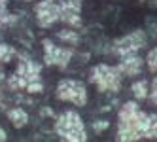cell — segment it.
<instances>
[{"instance_id":"1","label":"cell","mask_w":157,"mask_h":142,"mask_svg":"<svg viewBox=\"0 0 157 142\" xmlns=\"http://www.w3.org/2000/svg\"><path fill=\"white\" fill-rule=\"evenodd\" d=\"M55 133L59 136H63L64 140L70 142H83L87 140V133H85V125L82 121L80 114H76L74 110L64 112L57 123H55Z\"/></svg>"},{"instance_id":"2","label":"cell","mask_w":157,"mask_h":142,"mask_svg":"<svg viewBox=\"0 0 157 142\" xmlns=\"http://www.w3.org/2000/svg\"><path fill=\"white\" fill-rule=\"evenodd\" d=\"M123 74L117 67L110 64H97L91 72V82L98 87V91H117L121 87Z\"/></svg>"},{"instance_id":"3","label":"cell","mask_w":157,"mask_h":142,"mask_svg":"<svg viewBox=\"0 0 157 142\" xmlns=\"http://www.w3.org/2000/svg\"><path fill=\"white\" fill-rule=\"evenodd\" d=\"M57 99L66 101V102H72L76 106H85V102H87L85 85L82 82H78V80L64 78L57 85Z\"/></svg>"},{"instance_id":"4","label":"cell","mask_w":157,"mask_h":142,"mask_svg":"<svg viewBox=\"0 0 157 142\" xmlns=\"http://www.w3.org/2000/svg\"><path fill=\"white\" fill-rule=\"evenodd\" d=\"M146 44H148L146 32H144V30H132L131 34H127V36L116 40L112 51H114L116 55L123 57V55H129V53H136L138 49H142V48L146 46Z\"/></svg>"},{"instance_id":"5","label":"cell","mask_w":157,"mask_h":142,"mask_svg":"<svg viewBox=\"0 0 157 142\" xmlns=\"http://www.w3.org/2000/svg\"><path fill=\"white\" fill-rule=\"evenodd\" d=\"M44 61L46 64H57L61 68H66L72 59V49L70 48H59L51 40H44Z\"/></svg>"},{"instance_id":"6","label":"cell","mask_w":157,"mask_h":142,"mask_svg":"<svg viewBox=\"0 0 157 142\" xmlns=\"http://www.w3.org/2000/svg\"><path fill=\"white\" fill-rule=\"evenodd\" d=\"M36 12V21L42 29H48L53 23H57L61 17V4L55 0H42L34 8Z\"/></svg>"},{"instance_id":"7","label":"cell","mask_w":157,"mask_h":142,"mask_svg":"<svg viewBox=\"0 0 157 142\" xmlns=\"http://www.w3.org/2000/svg\"><path fill=\"white\" fill-rule=\"evenodd\" d=\"M144 67V59H140L136 53H129V55H123L121 63L117 64V68L123 76H136L142 72Z\"/></svg>"},{"instance_id":"8","label":"cell","mask_w":157,"mask_h":142,"mask_svg":"<svg viewBox=\"0 0 157 142\" xmlns=\"http://www.w3.org/2000/svg\"><path fill=\"white\" fill-rule=\"evenodd\" d=\"M40 70L42 67L36 64L34 61H30L29 57H21L19 64H17V74H21L23 78H27L29 82H34V80H40Z\"/></svg>"},{"instance_id":"9","label":"cell","mask_w":157,"mask_h":142,"mask_svg":"<svg viewBox=\"0 0 157 142\" xmlns=\"http://www.w3.org/2000/svg\"><path fill=\"white\" fill-rule=\"evenodd\" d=\"M8 117H10V121H12V125L15 129H21V127H25L29 123V114L23 110V108H13V110H10Z\"/></svg>"},{"instance_id":"10","label":"cell","mask_w":157,"mask_h":142,"mask_svg":"<svg viewBox=\"0 0 157 142\" xmlns=\"http://www.w3.org/2000/svg\"><path fill=\"white\" fill-rule=\"evenodd\" d=\"M63 23L70 25L74 29L82 27V17H80V12H74V10H66V8H61V17H59Z\"/></svg>"},{"instance_id":"11","label":"cell","mask_w":157,"mask_h":142,"mask_svg":"<svg viewBox=\"0 0 157 142\" xmlns=\"http://www.w3.org/2000/svg\"><path fill=\"white\" fill-rule=\"evenodd\" d=\"M131 91H132V95H134V99H136V101L148 99V82H146V80L134 82L132 87H131Z\"/></svg>"},{"instance_id":"12","label":"cell","mask_w":157,"mask_h":142,"mask_svg":"<svg viewBox=\"0 0 157 142\" xmlns=\"http://www.w3.org/2000/svg\"><path fill=\"white\" fill-rule=\"evenodd\" d=\"M57 38L61 42H66V44H70V46H76L78 42H80V34H78L76 30L72 29H64V30H59L57 32Z\"/></svg>"},{"instance_id":"13","label":"cell","mask_w":157,"mask_h":142,"mask_svg":"<svg viewBox=\"0 0 157 142\" xmlns=\"http://www.w3.org/2000/svg\"><path fill=\"white\" fill-rule=\"evenodd\" d=\"M142 136H146V138H157V114H150L148 116V125H146Z\"/></svg>"},{"instance_id":"14","label":"cell","mask_w":157,"mask_h":142,"mask_svg":"<svg viewBox=\"0 0 157 142\" xmlns=\"http://www.w3.org/2000/svg\"><path fill=\"white\" fill-rule=\"evenodd\" d=\"M8 85H10V89H27V85H29V80L23 78L21 74H13V76H10V80H8Z\"/></svg>"},{"instance_id":"15","label":"cell","mask_w":157,"mask_h":142,"mask_svg":"<svg viewBox=\"0 0 157 142\" xmlns=\"http://www.w3.org/2000/svg\"><path fill=\"white\" fill-rule=\"evenodd\" d=\"M15 55H17V51L12 46H8V44H0V63H10Z\"/></svg>"},{"instance_id":"16","label":"cell","mask_w":157,"mask_h":142,"mask_svg":"<svg viewBox=\"0 0 157 142\" xmlns=\"http://www.w3.org/2000/svg\"><path fill=\"white\" fill-rule=\"evenodd\" d=\"M146 63H148V68H150V72H157V48L150 49L148 57H146Z\"/></svg>"},{"instance_id":"17","label":"cell","mask_w":157,"mask_h":142,"mask_svg":"<svg viewBox=\"0 0 157 142\" xmlns=\"http://www.w3.org/2000/svg\"><path fill=\"white\" fill-rule=\"evenodd\" d=\"M61 8H66V10H74V12H82V0H61Z\"/></svg>"},{"instance_id":"18","label":"cell","mask_w":157,"mask_h":142,"mask_svg":"<svg viewBox=\"0 0 157 142\" xmlns=\"http://www.w3.org/2000/svg\"><path fill=\"white\" fill-rule=\"evenodd\" d=\"M27 91H29V93H42V91H44V85H42V82H40V80L29 82V85H27Z\"/></svg>"},{"instance_id":"19","label":"cell","mask_w":157,"mask_h":142,"mask_svg":"<svg viewBox=\"0 0 157 142\" xmlns=\"http://www.w3.org/2000/svg\"><path fill=\"white\" fill-rule=\"evenodd\" d=\"M93 129L97 131V133H102V131L108 129V121H104V119H98V121L93 123Z\"/></svg>"},{"instance_id":"20","label":"cell","mask_w":157,"mask_h":142,"mask_svg":"<svg viewBox=\"0 0 157 142\" xmlns=\"http://www.w3.org/2000/svg\"><path fill=\"white\" fill-rule=\"evenodd\" d=\"M151 102L157 106V78H153L151 82Z\"/></svg>"},{"instance_id":"21","label":"cell","mask_w":157,"mask_h":142,"mask_svg":"<svg viewBox=\"0 0 157 142\" xmlns=\"http://www.w3.org/2000/svg\"><path fill=\"white\" fill-rule=\"evenodd\" d=\"M6 138H8V136H6V131L0 127V140H6Z\"/></svg>"},{"instance_id":"22","label":"cell","mask_w":157,"mask_h":142,"mask_svg":"<svg viewBox=\"0 0 157 142\" xmlns=\"http://www.w3.org/2000/svg\"><path fill=\"white\" fill-rule=\"evenodd\" d=\"M42 114H44V116H51V114H53V112H51V110H49V108H46V110H42Z\"/></svg>"},{"instance_id":"23","label":"cell","mask_w":157,"mask_h":142,"mask_svg":"<svg viewBox=\"0 0 157 142\" xmlns=\"http://www.w3.org/2000/svg\"><path fill=\"white\" fill-rule=\"evenodd\" d=\"M0 78H2V74H0Z\"/></svg>"},{"instance_id":"24","label":"cell","mask_w":157,"mask_h":142,"mask_svg":"<svg viewBox=\"0 0 157 142\" xmlns=\"http://www.w3.org/2000/svg\"><path fill=\"white\" fill-rule=\"evenodd\" d=\"M0 27H2V23H0Z\"/></svg>"},{"instance_id":"25","label":"cell","mask_w":157,"mask_h":142,"mask_svg":"<svg viewBox=\"0 0 157 142\" xmlns=\"http://www.w3.org/2000/svg\"><path fill=\"white\" fill-rule=\"evenodd\" d=\"M29 2H30V0H29Z\"/></svg>"}]
</instances>
